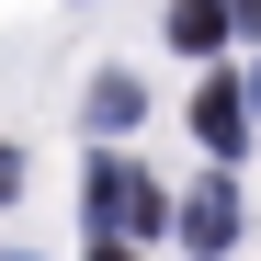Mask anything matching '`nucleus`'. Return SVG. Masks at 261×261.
<instances>
[{
  "label": "nucleus",
  "mask_w": 261,
  "mask_h": 261,
  "mask_svg": "<svg viewBox=\"0 0 261 261\" xmlns=\"http://www.w3.org/2000/svg\"><path fill=\"white\" fill-rule=\"evenodd\" d=\"M239 102H250V114H261V68H250V80H239Z\"/></svg>",
  "instance_id": "nucleus-9"
},
{
  "label": "nucleus",
  "mask_w": 261,
  "mask_h": 261,
  "mask_svg": "<svg viewBox=\"0 0 261 261\" xmlns=\"http://www.w3.org/2000/svg\"><path fill=\"white\" fill-rule=\"evenodd\" d=\"M227 34H261V0H227Z\"/></svg>",
  "instance_id": "nucleus-7"
},
{
  "label": "nucleus",
  "mask_w": 261,
  "mask_h": 261,
  "mask_svg": "<svg viewBox=\"0 0 261 261\" xmlns=\"http://www.w3.org/2000/svg\"><path fill=\"white\" fill-rule=\"evenodd\" d=\"M23 193V148H0V204H12Z\"/></svg>",
  "instance_id": "nucleus-6"
},
{
  "label": "nucleus",
  "mask_w": 261,
  "mask_h": 261,
  "mask_svg": "<svg viewBox=\"0 0 261 261\" xmlns=\"http://www.w3.org/2000/svg\"><path fill=\"white\" fill-rule=\"evenodd\" d=\"M137 114H148V91H137V68H102V80H91V125L114 137V125H137Z\"/></svg>",
  "instance_id": "nucleus-5"
},
{
  "label": "nucleus",
  "mask_w": 261,
  "mask_h": 261,
  "mask_svg": "<svg viewBox=\"0 0 261 261\" xmlns=\"http://www.w3.org/2000/svg\"><path fill=\"white\" fill-rule=\"evenodd\" d=\"M193 137H204L216 159L250 148V102H239V80H204V91H193Z\"/></svg>",
  "instance_id": "nucleus-3"
},
{
  "label": "nucleus",
  "mask_w": 261,
  "mask_h": 261,
  "mask_svg": "<svg viewBox=\"0 0 261 261\" xmlns=\"http://www.w3.org/2000/svg\"><path fill=\"white\" fill-rule=\"evenodd\" d=\"M80 216H91V239H125V250H137L148 227H170V193L148 182L137 159H102V148H91V170H80Z\"/></svg>",
  "instance_id": "nucleus-1"
},
{
  "label": "nucleus",
  "mask_w": 261,
  "mask_h": 261,
  "mask_svg": "<svg viewBox=\"0 0 261 261\" xmlns=\"http://www.w3.org/2000/svg\"><path fill=\"white\" fill-rule=\"evenodd\" d=\"M170 46H182V57H216V46H227V0H170Z\"/></svg>",
  "instance_id": "nucleus-4"
},
{
  "label": "nucleus",
  "mask_w": 261,
  "mask_h": 261,
  "mask_svg": "<svg viewBox=\"0 0 261 261\" xmlns=\"http://www.w3.org/2000/svg\"><path fill=\"white\" fill-rule=\"evenodd\" d=\"M91 261H137V250H125V239H91Z\"/></svg>",
  "instance_id": "nucleus-8"
},
{
  "label": "nucleus",
  "mask_w": 261,
  "mask_h": 261,
  "mask_svg": "<svg viewBox=\"0 0 261 261\" xmlns=\"http://www.w3.org/2000/svg\"><path fill=\"white\" fill-rule=\"evenodd\" d=\"M170 227H182L204 261H216V250H239V227H250V216H239V182H193L182 204H170Z\"/></svg>",
  "instance_id": "nucleus-2"
}]
</instances>
